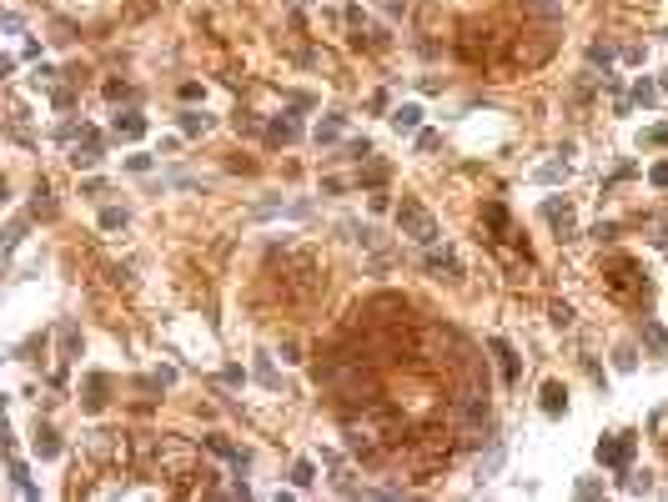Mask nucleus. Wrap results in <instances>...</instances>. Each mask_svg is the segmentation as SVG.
Segmentation results:
<instances>
[{"mask_svg":"<svg viewBox=\"0 0 668 502\" xmlns=\"http://www.w3.org/2000/svg\"><path fill=\"white\" fill-rule=\"evenodd\" d=\"M402 437H407L402 417L392 407H382V402H367L362 412H347V447L362 452V457H372L382 447H397Z\"/></svg>","mask_w":668,"mask_h":502,"instance_id":"nucleus-1","label":"nucleus"},{"mask_svg":"<svg viewBox=\"0 0 668 502\" xmlns=\"http://www.w3.org/2000/svg\"><path fill=\"white\" fill-rule=\"evenodd\" d=\"M282 292H287L292 302H317V297L327 292V276H322V266H317L312 251H297V256L282 266Z\"/></svg>","mask_w":668,"mask_h":502,"instance_id":"nucleus-2","label":"nucleus"},{"mask_svg":"<svg viewBox=\"0 0 668 502\" xmlns=\"http://www.w3.org/2000/svg\"><path fill=\"white\" fill-rule=\"evenodd\" d=\"M458 442H463V437H458L453 427H427L422 437H412L407 457H412V467H417V472H432V467H442V462L453 457Z\"/></svg>","mask_w":668,"mask_h":502,"instance_id":"nucleus-3","label":"nucleus"},{"mask_svg":"<svg viewBox=\"0 0 668 502\" xmlns=\"http://www.w3.org/2000/svg\"><path fill=\"white\" fill-rule=\"evenodd\" d=\"M397 232L412 236L417 246H432V241H437V221H432V211H427L422 201L402 196V206H397Z\"/></svg>","mask_w":668,"mask_h":502,"instance_id":"nucleus-4","label":"nucleus"},{"mask_svg":"<svg viewBox=\"0 0 668 502\" xmlns=\"http://www.w3.org/2000/svg\"><path fill=\"white\" fill-rule=\"evenodd\" d=\"M357 316H367V321H377V326H402V321H407V302H402V297H372Z\"/></svg>","mask_w":668,"mask_h":502,"instance_id":"nucleus-5","label":"nucleus"},{"mask_svg":"<svg viewBox=\"0 0 668 502\" xmlns=\"http://www.w3.org/2000/svg\"><path fill=\"white\" fill-rule=\"evenodd\" d=\"M628 457H633V432H618V437L598 442V462L603 467H628Z\"/></svg>","mask_w":668,"mask_h":502,"instance_id":"nucleus-6","label":"nucleus"},{"mask_svg":"<svg viewBox=\"0 0 668 502\" xmlns=\"http://www.w3.org/2000/svg\"><path fill=\"white\" fill-rule=\"evenodd\" d=\"M603 276H608V292H613V297H633V287H638V276H633V261H628V256H613Z\"/></svg>","mask_w":668,"mask_h":502,"instance_id":"nucleus-7","label":"nucleus"},{"mask_svg":"<svg viewBox=\"0 0 668 502\" xmlns=\"http://www.w3.org/2000/svg\"><path fill=\"white\" fill-rule=\"evenodd\" d=\"M427 271H432V276H463V261H458L453 246L437 251V241H432V246H427Z\"/></svg>","mask_w":668,"mask_h":502,"instance_id":"nucleus-8","label":"nucleus"},{"mask_svg":"<svg viewBox=\"0 0 668 502\" xmlns=\"http://www.w3.org/2000/svg\"><path fill=\"white\" fill-rule=\"evenodd\" d=\"M543 221H548V227H558L563 236H573V206L568 201H558V196L543 201Z\"/></svg>","mask_w":668,"mask_h":502,"instance_id":"nucleus-9","label":"nucleus"},{"mask_svg":"<svg viewBox=\"0 0 668 502\" xmlns=\"http://www.w3.org/2000/svg\"><path fill=\"white\" fill-rule=\"evenodd\" d=\"M543 412H548V417H558V412H568V392H563L558 382H548V387H543Z\"/></svg>","mask_w":668,"mask_h":502,"instance_id":"nucleus-10","label":"nucleus"},{"mask_svg":"<svg viewBox=\"0 0 668 502\" xmlns=\"http://www.w3.org/2000/svg\"><path fill=\"white\" fill-rule=\"evenodd\" d=\"M492 357L503 362V382L513 387V382H518V357H513V347H508V342H492Z\"/></svg>","mask_w":668,"mask_h":502,"instance_id":"nucleus-11","label":"nucleus"},{"mask_svg":"<svg viewBox=\"0 0 668 502\" xmlns=\"http://www.w3.org/2000/svg\"><path fill=\"white\" fill-rule=\"evenodd\" d=\"M116 136H121V141H141V136H146V121L126 110V116H116Z\"/></svg>","mask_w":668,"mask_h":502,"instance_id":"nucleus-12","label":"nucleus"},{"mask_svg":"<svg viewBox=\"0 0 668 502\" xmlns=\"http://www.w3.org/2000/svg\"><path fill=\"white\" fill-rule=\"evenodd\" d=\"M96 161H101V146H96V141H86V146L71 151V166H76V171H91Z\"/></svg>","mask_w":668,"mask_h":502,"instance_id":"nucleus-13","label":"nucleus"},{"mask_svg":"<svg viewBox=\"0 0 668 502\" xmlns=\"http://www.w3.org/2000/svg\"><path fill=\"white\" fill-rule=\"evenodd\" d=\"M35 452H40L45 462H50V457H61V437H55L50 427H40V432H35Z\"/></svg>","mask_w":668,"mask_h":502,"instance_id":"nucleus-14","label":"nucleus"},{"mask_svg":"<svg viewBox=\"0 0 668 502\" xmlns=\"http://www.w3.org/2000/svg\"><path fill=\"white\" fill-rule=\"evenodd\" d=\"M643 342H648V352L663 357V352H668V331H663L658 321H643Z\"/></svg>","mask_w":668,"mask_h":502,"instance_id":"nucleus-15","label":"nucleus"},{"mask_svg":"<svg viewBox=\"0 0 668 502\" xmlns=\"http://www.w3.org/2000/svg\"><path fill=\"white\" fill-rule=\"evenodd\" d=\"M417 121H422L417 105H397V110H392V126H397V131H417Z\"/></svg>","mask_w":668,"mask_h":502,"instance_id":"nucleus-16","label":"nucleus"},{"mask_svg":"<svg viewBox=\"0 0 668 502\" xmlns=\"http://www.w3.org/2000/svg\"><path fill=\"white\" fill-rule=\"evenodd\" d=\"M266 136L287 146V141H297V121H292V116H282V121H271V126H266Z\"/></svg>","mask_w":668,"mask_h":502,"instance_id":"nucleus-17","label":"nucleus"},{"mask_svg":"<svg viewBox=\"0 0 668 502\" xmlns=\"http://www.w3.org/2000/svg\"><path fill=\"white\" fill-rule=\"evenodd\" d=\"M86 407H91V412L106 407V377H91V382H86Z\"/></svg>","mask_w":668,"mask_h":502,"instance_id":"nucleus-18","label":"nucleus"},{"mask_svg":"<svg viewBox=\"0 0 668 502\" xmlns=\"http://www.w3.org/2000/svg\"><path fill=\"white\" fill-rule=\"evenodd\" d=\"M482 221H487V227H492L497 236H508V211L497 206V201H492V206H482Z\"/></svg>","mask_w":668,"mask_h":502,"instance_id":"nucleus-19","label":"nucleus"},{"mask_svg":"<svg viewBox=\"0 0 668 502\" xmlns=\"http://www.w3.org/2000/svg\"><path fill=\"white\" fill-rule=\"evenodd\" d=\"M342 136V116H327V121H317V141H337Z\"/></svg>","mask_w":668,"mask_h":502,"instance_id":"nucleus-20","label":"nucleus"},{"mask_svg":"<svg viewBox=\"0 0 668 502\" xmlns=\"http://www.w3.org/2000/svg\"><path fill=\"white\" fill-rule=\"evenodd\" d=\"M206 126H211V121L201 116V110H186V116H181V131H186V136H201Z\"/></svg>","mask_w":668,"mask_h":502,"instance_id":"nucleus-21","label":"nucleus"},{"mask_svg":"<svg viewBox=\"0 0 668 502\" xmlns=\"http://www.w3.org/2000/svg\"><path fill=\"white\" fill-rule=\"evenodd\" d=\"M548 316H553V326H573V307H568V302H553Z\"/></svg>","mask_w":668,"mask_h":502,"instance_id":"nucleus-22","label":"nucleus"},{"mask_svg":"<svg viewBox=\"0 0 668 502\" xmlns=\"http://www.w3.org/2000/svg\"><path fill=\"white\" fill-rule=\"evenodd\" d=\"M101 227H106V232H116V227H126V211H116V206H106V211H101Z\"/></svg>","mask_w":668,"mask_h":502,"instance_id":"nucleus-23","label":"nucleus"},{"mask_svg":"<svg viewBox=\"0 0 668 502\" xmlns=\"http://www.w3.org/2000/svg\"><path fill=\"white\" fill-rule=\"evenodd\" d=\"M292 482H297V487H312V482H317L312 462H297V467H292Z\"/></svg>","mask_w":668,"mask_h":502,"instance_id":"nucleus-24","label":"nucleus"},{"mask_svg":"<svg viewBox=\"0 0 668 502\" xmlns=\"http://www.w3.org/2000/svg\"><path fill=\"white\" fill-rule=\"evenodd\" d=\"M538 176H543V181H563V176H568V166H558V161H553V166H543Z\"/></svg>","mask_w":668,"mask_h":502,"instance_id":"nucleus-25","label":"nucleus"},{"mask_svg":"<svg viewBox=\"0 0 668 502\" xmlns=\"http://www.w3.org/2000/svg\"><path fill=\"white\" fill-rule=\"evenodd\" d=\"M593 236H598V241H613V236H618V227H608V221H598V227H593Z\"/></svg>","mask_w":668,"mask_h":502,"instance_id":"nucleus-26","label":"nucleus"},{"mask_svg":"<svg viewBox=\"0 0 668 502\" xmlns=\"http://www.w3.org/2000/svg\"><path fill=\"white\" fill-rule=\"evenodd\" d=\"M653 186H668V161H658V166H653Z\"/></svg>","mask_w":668,"mask_h":502,"instance_id":"nucleus-27","label":"nucleus"},{"mask_svg":"<svg viewBox=\"0 0 668 502\" xmlns=\"http://www.w3.org/2000/svg\"><path fill=\"white\" fill-rule=\"evenodd\" d=\"M648 141H658V146H668V126H653V131H648Z\"/></svg>","mask_w":668,"mask_h":502,"instance_id":"nucleus-28","label":"nucleus"},{"mask_svg":"<svg viewBox=\"0 0 668 502\" xmlns=\"http://www.w3.org/2000/svg\"><path fill=\"white\" fill-rule=\"evenodd\" d=\"M653 246H668V221L658 227V236H653Z\"/></svg>","mask_w":668,"mask_h":502,"instance_id":"nucleus-29","label":"nucleus"}]
</instances>
